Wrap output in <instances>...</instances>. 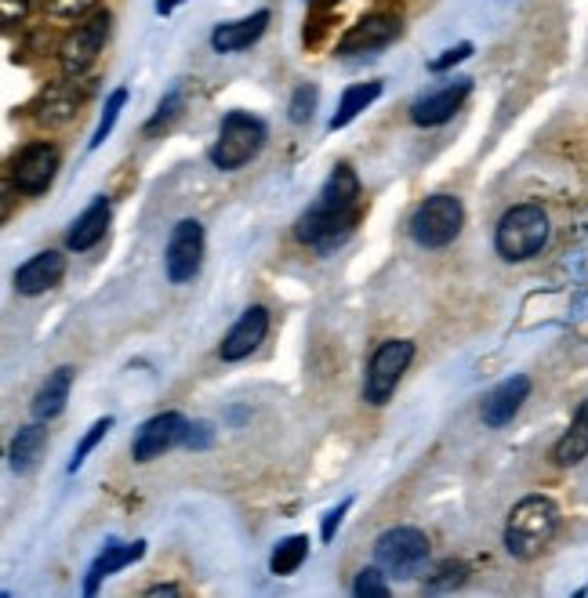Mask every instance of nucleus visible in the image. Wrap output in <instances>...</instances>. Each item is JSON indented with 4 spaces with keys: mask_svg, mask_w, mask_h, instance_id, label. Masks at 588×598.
Returning a JSON list of instances; mask_svg holds the SVG:
<instances>
[{
    "mask_svg": "<svg viewBox=\"0 0 588 598\" xmlns=\"http://www.w3.org/2000/svg\"><path fill=\"white\" fill-rule=\"evenodd\" d=\"M559 530V508L556 500L530 494L509 511V522H505V551L519 562H530L549 548V540Z\"/></svg>",
    "mask_w": 588,
    "mask_h": 598,
    "instance_id": "nucleus-1",
    "label": "nucleus"
},
{
    "mask_svg": "<svg viewBox=\"0 0 588 598\" xmlns=\"http://www.w3.org/2000/svg\"><path fill=\"white\" fill-rule=\"evenodd\" d=\"M360 218H363V203H331L317 197V203L298 218L295 236L298 243L312 247L317 255H335L338 247H346L352 240Z\"/></svg>",
    "mask_w": 588,
    "mask_h": 598,
    "instance_id": "nucleus-2",
    "label": "nucleus"
},
{
    "mask_svg": "<svg viewBox=\"0 0 588 598\" xmlns=\"http://www.w3.org/2000/svg\"><path fill=\"white\" fill-rule=\"evenodd\" d=\"M549 243V215L538 203H519L501 215L495 229V250L505 261H527Z\"/></svg>",
    "mask_w": 588,
    "mask_h": 598,
    "instance_id": "nucleus-3",
    "label": "nucleus"
},
{
    "mask_svg": "<svg viewBox=\"0 0 588 598\" xmlns=\"http://www.w3.org/2000/svg\"><path fill=\"white\" fill-rule=\"evenodd\" d=\"M266 138H269V131L262 120L232 109V113H226L222 128H218V138H215L208 157L218 171H240L243 163H251L258 152H262Z\"/></svg>",
    "mask_w": 588,
    "mask_h": 598,
    "instance_id": "nucleus-4",
    "label": "nucleus"
},
{
    "mask_svg": "<svg viewBox=\"0 0 588 598\" xmlns=\"http://www.w3.org/2000/svg\"><path fill=\"white\" fill-rule=\"evenodd\" d=\"M465 226V207L450 192H436L418 203V211L410 215V240L426 250H440L458 240Z\"/></svg>",
    "mask_w": 588,
    "mask_h": 598,
    "instance_id": "nucleus-5",
    "label": "nucleus"
},
{
    "mask_svg": "<svg viewBox=\"0 0 588 598\" xmlns=\"http://www.w3.org/2000/svg\"><path fill=\"white\" fill-rule=\"evenodd\" d=\"M375 562L396 580H415L429 562V537L415 526H396L375 540Z\"/></svg>",
    "mask_w": 588,
    "mask_h": 598,
    "instance_id": "nucleus-6",
    "label": "nucleus"
},
{
    "mask_svg": "<svg viewBox=\"0 0 588 598\" xmlns=\"http://www.w3.org/2000/svg\"><path fill=\"white\" fill-rule=\"evenodd\" d=\"M415 359V341H403V338H392V341H381L371 363H367V381H363V399L371 407H386L392 399L396 385L403 381V373Z\"/></svg>",
    "mask_w": 588,
    "mask_h": 598,
    "instance_id": "nucleus-7",
    "label": "nucleus"
},
{
    "mask_svg": "<svg viewBox=\"0 0 588 598\" xmlns=\"http://www.w3.org/2000/svg\"><path fill=\"white\" fill-rule=\"evenodd\" d=\"M109 11H94V16L80 19L77 30L62 40L59 48V66H62V77H77L84 80L88 69L99 62V54L106 48V37H109Z\"/></svg>",
    "mask_w": 588,
    "mask_h": 598,
    "instance_id": "nucleus-8",
    "label": "nucleus"
},
{
    "mask_svg": "<svg viewBox=\"0 0 588 598\" xmlns=\"http://www.w3.org/2000/svg\"><path fill=\"white\" fill-rule=\"evenodd\" d=\"M203 266V226L197 218H182L168 236L163 250V272L171 283H189Z\"/></svg>",
    "mask_w": 588,
    "mask_h": 598,
    "instance_id": "nucleus-9",
    "label": "nucleus"
},
{
    "mask_svg": "<svg viewBox=\"0 0 588 598\" xmlns=\"http://www.w3.org/2000/svg\"><path fill=\"white\" fill-rule=\"evenodd\" d=\"M54 175H59V149L51 142H30L16 160H11V182H16L19 192H26V197L48 192Z\"/></svg>",
    "mask_w": 588,
    "mask_h": 598,
    "instance_id": "nucleus-10",
    "label": "nucleus"
},
{
    "mask_svg": "<svg viewBox=\"0 0 588 598\" xmlns=\"http://www.w3.org/2000/svg\"><path fill=\"white\" fill-rule=\"evenodd\" d=\"M186 432H189V421H186L182 413H175V410L149 417V421L139 428V436H134V442H131V457L139 465L157 461V457H163L168 450L182 447Z\"/></svg>",
    "mask_w": 588,
    "mask_h": 598,
    "instance_id": "nucleus-11",
    "label": "nucleus"
},
{
    "mask_svg": "<svg viewBox=\"0 0 588 598\" xmlns=\"http://www.w3.org/2000/svg\"><path fill=\"white\" fill-rule=\"evenodd\" d=\"M396 37H400V19L389 16V11H375V16H363L346 37L338 40V54L381 51V48H389Z\"/></svg>",
    "mask_w": 588,
    "mask_h": 598,
    "instance_id": "nucleus-12",
    "label": "nucleus"
},
{
    "mask_svg": "<svg viewBox=\"0 0 588 598\" xmlns=\"http://www.w3.org/2000/svg\"><path fill=\"white\" fill-rule=\"evenodd\" d=\"M266 333H269V309L251 305V309H243V316L229 327L218 356H222L226 363H240V359H248L258 345L266 341Z\"/></svg>",
    "mask_w": 588,
    "mask_h": 598,
    "instance_id": "nucleus-13",
    "label": "nucleus"
},
{
    "mask_svg": "<svg viewBox=\"0 0 588 598\" xmlns=\"http://www.w3.org/2000/svg\"><path fill=\"white\" fill-rule=\"evenodd\" d=\"M469 94H472V80L458 77L455 83H447V88L432 91V94H426V99H418L415 106H410V120H415L418 128H440V123H447L458 113Z\"/></svg>",
    "mask_w": 588,
    "mask_h": 598,
    "instance_id": "nucleus-14",
    "label": "nucleus"
},
{
    "mask_svg": "<svg viewBox=\"0 0 588 598\" xmlns=\"http://www.w3.org/2000/svg\"><path fill=\"white\" fill-rule=\"evenodd\" d=\"M527 396H530V378H527V373H512V378H505L501 385H495L484 396V407H480L484 425L487 428H505L519 410H524Z\"/></svg>",
    "mask_w": 588,
    "mask_h": 598,
    "instance_id": "nucleus-15",
    "label": "nucleus"
},
{
    "mask_svg": "<svg viewBox=\"0 0 588 598\" xmlns=\"http://www.w3.org/2000/svg\"><path fill=\"white\" fill-rule=\"evenodd\" d=\"M62 276H66V255H59V250H40V255H33L26 266L16 269V290L26 298L48 295Z\"/></svg>",
    "mask_w": 588,
    "mask_h": 598,
    "instance_id": "nucleus-16",
    "label": "nucleus"
},
{
    "mask_svg": "<svg viewBox=\"0 0 588 598\" xmlns=\"http://www.w3.org/2000/svg\"><path fill=\"white\" fill-rule=\"evenodd\" d=\"M77 77H66L62 83H54V88L44 91V99L37 102V123L40 128H66L73 117H77V109H80V99L84 94L77 91Z\"/></svg>",
    "mask_w": 588,
    "mask_h": 598,
    "instance_id": "nucleus-17",
    "label": "nucleus"
},
{
    "mask_svg": "<svg viewBox=\"0 0 588 598\" xmlns=\"http://www.w3.org/2000/svg\"><path fill=\"white\" fill-rule=\"evenodd\" d=\"M109 218H113V207H109V200L106 197H94L88 203V211L73 221V229L66 232V247H70L73 255H84V250L99 247L106 240Z\"/></svg>",
    "mask_w": 588,
    "mask_h": 598,
    "instance_id": "nucleus-18",
    "label": "nucleus"
},
{
    "mask_svg": "<svg viewBox=\"0 0 588 598\" xmlns=\"http://www.w3.org/2000/svg\"><path fill=\"white\" fill-rule=\"evenodd\" d=\"M269 11H255V16L248 19H237V22H222V26H215V33H211V48L218 54H237L243 48H251L258 37H262L269 30Z\"/></svg>",
    "mask_w": 588,
    "mask_h": 598,
    "instance_id": "nucleus-19",
    "label": "nucleus"
},
{
    "mask_svg": "<svg viewBox=\"0 0 588 598\" xmlns=\"http://www.w3.org/2000/svg\"><path fill=\"white\" fill-rule=\"evenodd\" d=\"M142 555H146V540H134V545H117V540H109V545L102 548V555H99V559H94L91 569H88V577H84V595H94L106 577H113L117 569H124V566H131V562H139Z\"/></svg>",
    "mask_w": 588,
    "mask_h": 598,
    "instance_id": "nucleus-20",
    "label": "nucleus"
},
{
    "mask_svg": "<svg viewBox=\"0 0 588 598\" xmlns=\"http://www.w3.org/2000/svg\"><path fill=\"white\" fill-rule=\"evenodd\" d=\"M77 370L73 367H59L48 373V381L40 385V392L33 396V417L37 421H54L66 410V399H70Z\"/></svg>",
    "mask_w": 588,
    "mask_h": 598,
    "instance_id": "nucleus-21",
    "label": "nucleus"
},
{
    "mask_svg": "<svg viewBox=\"0 0 588 598\" xmlns=\"http://www.w3.org/2000/svg\"><path fill=\"white\" fill-rule=\"evenodd\" d=\"M44 450H48V428H44V421H33V425L19 428V436L11 439L8 461L19 476H30V471L40 465V457H44Z\"/></svg>",
    "mask_w": 588,
    "mask_h": 598,
    "instance_id": "nucleus-22",
    "label": "nucleus"
},
{
    "mask_svg": "<svg viewBox=\"0 0 588 598\" xmlns=\"http://www.w3.org/2000/svg\"><path fill=\"white\" fill-rule=\"evenodd\" d=\"M381 91H386V88H381V80H367V83H352V88H346V91H341V102H338L335 117H331L327 128H331V131L349 128V123L357 120L367 106H375L381 99Z\"/></svg>",
    "mask_w": 588,
    "mask_h": 598,
    "instance_id": "nucleus-23",
    "label": "nucleus"
},
{
    "mask_svg": "<svg viewBox=\"0 0 588 598\" xmlns=\"http://www.w3.org/2000/svg\"><path fill=\"white\" fill-rule=\"evenodd\" d=\"M552 457H556L559 468H574L588 457V399L578 407V413H574V421L564 432V439L556 442Z\"/></svg>",
    "mask_w": 588,
    "mask_h": 598,
    "instance_id": "nucleus-24",
    "label": "nucleus"
},
{
    "mask_svg": "<svg viewBox=\"0 0 588 598\" xmlns=\"http://www.w3.org/2000/svg\"><path fill=\"white\" fill-rule=\"evenodd\" d=\"M309 559V537L295 534V537H283L277 548H272V559H269V569L277 577H291L302 569V562Z\"/></svg>",
    "mask_w": 588,
    "mask_h": 598,
    "instance_id": "nucleus-25",
    "label": "nucleus"
},
{
    "mask_svg": "<svg viewBox=\"0 0 588 598\" xmlns=\"http://www.w3.org/2000/svg\"><path fill=\"white\" fill-rule=\"evenodd\" d=\"M124 106H128V88H117V91L106 99V109H102V117H99V128H94L88 149H99V146L106 142V138L113 134L117 120H120V109H124Z\"/></svg>",
    "mask_w": 588,
    "mask_h": 598,
    "instance_id": "nucleus-26",
    "label": "nucleus"
},
{
    "mask_svg": "<svg viewBox=\"0 0 588 598\" xmlns=\"http://www.w3.org/2000/svg\"><path fill=\"white\" fill-rule=\"evenodd\" d=\"M94 8H99V0H44V11L54 22H80L94 16Z\"/></svg>",
    "mask_w": 588,
    "mask_h": 598,
    "instance_id": "nucleus-27",
    "label": "nucleus"
},
{
    "mask_svg": "<svg viewBox=\"0 0 588 598\" xmlns=\"http://www.w3.org/2000/svg\"><path fill=\"white\" fill-rule=\"evenodd\" d=\"M469 580V566L465 562H440L436 574L426 577V591H455Z\"/></svg>",
    "mask_w": 588,
    "mask_h": 598,
    "instance_id": "nucleus-28",
    "label": "nucleus"
},
{
    "mask_svg": "<svg viewBox=\"0 0 588 598\" xmlns=\"http://www.w3.org/2000/svg\"><path fill=\"white\" fill-rule=\"evenodd\" d=\"M389 574H381V566L375 569H360L357 574V580H352V595L357 598H389L392 595V588H389V580H386Z\"/></svg>",
    "mask_w": 588,
    "mask_h": 598,
    "instance_id": "nucleus-29",
    "label": "nucleus"
},
{
    "mask_svg": "<svg viewBox=\"0 0 588 598\" xmlns=\"http://www.w3.org/2000/svg\"><path fill=\"white\" fill-rule=\"evenodd\" d=\"M317 99H320L317 83H298L291 102H287V117H291V123H306L312 117V109H317Z\"/></svg>",
    "mask_w": 588,
    "mask_h": 598,
    "instance_id": "nucleus-30",
    "label": "nucleus"
},
{
    "mask_svg": "<svg viewBox=\"0 0 588 598\" xmlns=\"http://www.w3.org/2000/svg\"><path fill=\"white\" fill-rule=\"evenodd\" d=\"M109 428H113V417H99V421H94L91 428H88V436L77 442V450H73V461H70V471H77L80 465L88 461V454L99 447V442L109 436Z\"/></svg>",
    "mask_w": 588,
    "mask_h": 598,
    "instance_id": "nucleus-31",
    "label": "nucleus"
},
{
    "mask_svg": "<svg viewBox=\"0 0 588 598\" xmlns=\"http://www.w3.org/2000/svg\"><path fill=\"white\" fill-rule=\"evenodd\" d=\"M179 109H182V91H168V94H163V102H160V109L153 113V120H149L146 128H142L146 138H153V134H160L163 128H168V123L179 117Z\"/></svg>",
    "mask_w": 588,
    "mask_h": 598,
    "instance_id": "nucleus-32",
    "label": "nucleus"
},
{
    "mask_svg": "<svg viewBox=\"0 0 588 598\" xmlns=\"http://www.w3.org/2000/svg\"><path fill=\"white\" fill-rule=\"evenodd\" d=\"M472 44H469V40H461V44H455V48H447L444 54H440V59H432L429 62V69H432V73H447V69H455L458 62H465V59H472Z\"/></svg>",
    "mask_w": 588,
    "mask_h": 598,
    "instance_id": "nucleus-33",
    "label": "nucleus"
},
{
    "mask_svg": "<svg viewBox=\"0 0 588 598\" xmlns=\"http://www.w3.org/2000/svg\"><path fill=\"white\" fill-rule=\"evenodd\" d=\"M211 442H215V425L211 421H193V425H189L182 447L186 450H208Z\"/></svg>",
    "mask_w": 588,
    "mask_h": 598,
    "instance_id": "nucleus-34",
    "label": "nucleus"
},
{
    "mask_svg": "<svg viewBox=\"0 0 588 598\" xmlns=\"http://www.w3.org/2000/svg\"><path fill=\"white\" fill-rule=\"evenodd\" d=\"M349 508H352V497H346L338 508L327 511V516H323V526H320V537H323V540H335L338 526H341V519H346V511H349Z\"/></svg>",
    "mask_w": 588,
    "mask_h": 598,
    "instance_id": "nucleus-35",
    "label": "nucleus"
},
{
    "mask_svg": "<svg viewBox=\"0 0 588 598\" xmlns=\"http://www.w3.org/2000/svg\"><path fill=\"white\" fill-rule=\"evenodd\" d=\"M33 0H0V19L4 26H19L26 19V11H30Z\"/></svg>",
    "mask_w": 588,
    "mask_h": 598,
    "instance_id": "nucleus-36",
    "label": "nucleus"
},
{
    "mask_svg": "<svg viewBox=\"0 0 588 598\" xmlns=\"http://www.w3.org/2000/svg\"><path fill=\"white\" fill-rule=\"evenodd\" d=\"M179 4H186V0H157V16H171Z\"/></svg>",
    "mask_w": 588,
    "mask_h": 598,
    "instance_id": "nucleus-37",
    "label": "nucleus"
},
{
    "mask_svg": "<svg viewBox=\"0 0 588 598\" xmlns=\"http://www.w3.org/2000/svg\"><path fill=\"white\" fill-rule=\"evenodd\" d=\"M149 595H182L179 584H157V588H149Z\"/></svg>",
    "mask_w": 588,
    "mask_h": 598,
    "instance_id": "nucleus-38",
    "label": "nucleus"
},
{
    "mask_svg": "<svg viewBox=\"0 0 588 598\" xmlns=\"http://www.w3.org/2000/svg\"><path fill=\"white\" fill-rule=\"evenodd\" d=\"M312 4H320V8H327V4H335V0H312Z\"/></svg>",
    "mask_w": 588,
    "mask_h": 598,
    "instance_id": "nucleus-39",
    "label": "nucleus"
}]
</instances>
